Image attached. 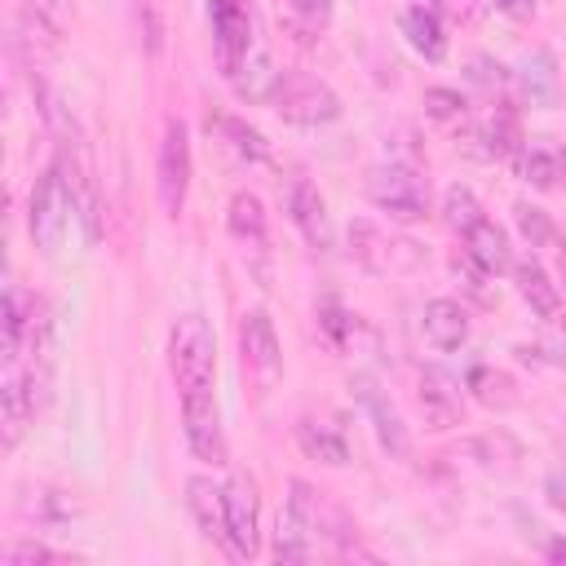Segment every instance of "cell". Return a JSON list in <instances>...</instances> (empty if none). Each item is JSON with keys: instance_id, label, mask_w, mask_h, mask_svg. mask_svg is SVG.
Instances as JSON below:
<instances>
[{"instance_id": "22", "label": "cell", "mask_w": 566, "mask_h": 566, "mask_svg": "<svg viewBox=\"0 0 566 566\" xmlns=\"http://www.w3.org/2000/svg\"><path fill=\"white\" fill-rule=\"evenodd\" d=\"M513 279H517V292L522 301L539 314V318H562V287L548 279V270L526 256V261H513Z\"/></svg>"}, {"instance_id": "32", "label": "cell", "mask_w": 566, "mask_h": 566, "mask_svg": "<svg viewBox=\"0 0 566 566\" xmlns=\"http://www.w3.org/2000/svg\"><path fill=\"white\" fill-rule=\"evenodd\" d=\"M522 358L566 367V318H544V336L535 345H522Z\"/></svg>"}, {"instance_id": "8", "label": "cell", "mask_w": 566, "mask_h": 566, "mask_svg": "<svg viewBox=\"0 0 566 566\" xmlns=\"http://www.w3.org/2000/svg\"><path fill=\"white\" fill-rule=\"evenodd\" d=\"M318 535V495L305 478L287 482V504L279 513V531H274V557L279 562H305Z\"/></svg>"}, {"instance_id": "31", "label": "cell", "mask_w": 566, "mask_h": 566, "mask_svg": "<svg viewBox=\"0 0 566 566\" xmlns=\"http://www.w3.org/2000/svg\"><path fill=\"white\" fill-rule=\"evenodd\" d=\"M318 327H323V336H327L332 349H349L358 340V327L363 323H358V314H349L336 301H327V305H318Z\"/></svg>"}, {"instance_id": "40", "label": "cell", "mask_w": 566, "mask_h": 566, "mask_svg": "<svg viewBox=\"0 0 566 566\" xmlns=\"http://www.w3.org/2000/svg\"><path fill=\"white\" fill-rule=\"evenodd\" d=\"M544 495H548V504H553L557 513H566V469H553V473H548Z\"/></svg>"}, {"instance_id": "38", "label": "cell", "mask_w": 566, "mask_h": 566, "mask_svg": "<svg viewBox=\"0 0 566 566\" xmlns=\"http://www.w3.org/2000/svg\"><path fill=\"white\" fill-rule=\"evenodd\" d=\"M40 562H62L53 548L35 544V539H22V544H9L4 548V566H40Z\"/></svg>"}, {"instance_id": "16", "label": "cell", "mask_w": 566, "mask_h": 566, "mask_svg": "<svg viewBox=\"0 0 566 566\" xmlns=\"http://www.w3.org/2000/svg\"><path fill=\"white\" fill-rule=\"evenodd\" d=\"M349 389H354V398L363 402V411L371 416L380 447H385L389 455H407V451H411V442H407V424H402V416L394 411V402L376 389V380H371V376H354Z\"/></svg>"}, {"instance_id": "6", "label": "cell", "mask_w": 566, "mask_h": 566, "mask_svg": "<svg viewBox=\"0 0 566 566\" xmlns=\"http://www.w3.org/2000/svg\"><path fill=\"white\" fill-rule=\"evenodd\" d=\"M66 212H75L71 203V190L62 181L57 168H44L31 186V208H27V226H31V239L44 256H53L62 248V234H66Z\"/></svg>"}, {"instance_id": "9", "label": "cell", "mask_w": 566, "mask_h": 566, "mask_svg": "<svg viewBox=\"0 0 566 566\" xmlns=\"http://www.w3.org/2000/svg\"><path fill=\"white\" fill-rule=\"evenodd\" d=\"M155 190H159V208L168 217H181L186 190H190V133H186L181 119H168L164 124L159 164H155Z\"/></svg>"}, {"instance_id": "18", "label": "cell", "mask_w": 566, "mask_h": 566, "mask_svg": "<svg viewBox=\"0 0 566 566\" xmlns=\"http://www.w3.org/2000/svg\"><path fill=\"white\" fill-rule=\"evenodd\" d=\"M420 327H424V340L433 349L451 354V349H460L469 340V310L460 301H451V296H433L424 305V314H420Z\"/></svg>"}, {"instance_id": "34", "label": "cell", "mask_w": 566, "mask_h": 566, "mask_svg": "<svg viewBox=\"0 0 566 566\" xmlns=\"http://www.w3.org/2000/svg\"><path fill=\"white\" fill-rule=\"evenodd\" d=\"M442 217H447V226L451 230H469L478 217H482V208H478V195L469 190V186H451L447 190V199H442Z\"/></svg>"}, {"instance_id": "29", "label": "cell", "mask_w": 566, "mask_h": 566, "mask_svg": "<svg viewBox=\"0 0 566 566\" xmlns=\"http://www.w3.org/2000/svg\"><path fill=\"white\" fill-rule=\"evenodd\" d=\"M420 106H424V115H429L433 124H442V128H464V119H469V102H464L455 88H424Z\"/></svg>"}, {"instance_id": "33", "label": "cell", "mask_w": 566, "mask_h": 566, "mask_svg": "<svg viewBox=\"0 0 566 566\" xmlns=\"http://www.w3.org/2000/svg\"><path fill=\"white\" fill-rule=\"evenodd\" d=\"M469 389L478 394V402L486 407H509L513 402V380L504 371H491V367H473L469 371Z\"/></svg>"}, {"instance_id": "4", "label": "cell", "mask_w": 566, "mask_h": 566, "mask_svg": "<svg viewBox=\"0 0 566 566\" xmlns=\"http://www.w3.org/2000/svg\"><path fill=\"white\" fill-rule=\"evenodd\" d=\"M270 102H274L279 119L296 124V128H318V124L340 119V97L310 71H283Z\"/></svg>"}, {"instance_id": "11", "label": "cell", "mask_w": 566, "mask_h": 566, "mask_svg": "<svg viewBox=\"0 0 566 566\" xmlns=\"http://www.w3.org/2000/svg\"><path fill=\"white\" fill-rule=\"evenodd\" d=\"M181 424H186V442H190V451H195L203 464H226V460H230V451H226V433H221V411H217L212 389H208V394H186V398H181Z\"/></svg>"}, {"instance_id": "27", "label": "cell", "mask_w": 566, "mask_h": 566, "mask_svg": "<svg viewBox=\"0 0 566 566\" xmlns=\"http://www.w3.org/2000/svg\"><path fill=\"white\" fill-rule=\"evenodd\" d=\"M226 226H230V234H234L239 243L265 248V208H261V199H256L252 190H234L230 212H226Z\"/></svg>"}, {"instance_id": "43", "label": "cell", "mask_w": 566, "mask_h": 566, "mask_svg": "<svg viewBox=\"0 0 566 566\" xmlns=\"http://www.w3.org/2000/svg\"><path fill=\"white\" fill-rule=\"evenodd\" d=\"M557 279H562V287H566V243H557Z\"/></svg>"}, {"instance_id": "15", "label": "cell", "mask_w": 566, "mask_h": 566, "mask_svg": "<svg viewBox=\"0 0 566 566\" xmlns=\"http://www.w3.org/2000/svg\"><path fill=\"white\" fill-rule=\"evenodd\" d=\"M62 27H66V9L57 0H27L18 9V49H27V57L35 62V53H49L57 49L62 40Z\"/></svg>"}, {"instance_id": "41", "label": "cell", "mask_w": 566, "mask_h": 566, "mask_svg": "<svg viewBox=\"0 0 566 566\" xmlns=\"http://www.w3.org/2000/svg\"><path fill=\"white\" fill-rule=\"evenodd\" d=\"M500 13H509V18H531L535 9H539V0H491Z\"/></svg>"}, {"instance_id": "42", "label": "cell", "mask_w": 566, "mask_h": 566, "mask_svg": "<svg viewBox=\"0 0 566 566\" xmlns=\"http://www.w3.org/2000/svg\"><path fill=\"white\" fill-rule=\"evenodd\" d=\"M544 557H548V562H566V535L544 539Z\"/></svg>"}, {"instance_id": "23", "label": "cell", "mask_w": 566, "mask_h": 566, "mask_svg": "<svg viewBox=\"0 0 566 566\" xmlns=\"http://www.w3.org/2000/svg\"><path fill=\"white\" fill-rule=\"evenodd\" d=\"M473 142H482L473 155L482 159H517L522 155V124L509 106H495V115L473 133Z\"/></svg>"}, {"instance_id": "17", "label": "cell", "mask_w": 566, "mask_h": 566, "mask_svg": "<svg viewBox=\"0 0 566 566\" xmlns=\"http://www.w3.org/2000/svg\"><path fill=\"white\" fill-rule=\"evenodd\" d=\"M420 416L429 429H455L464 420V398H460V385L438 371V367H424L420 371Z\"/></svg>"}, {"instance_id": "24", "label": "cell", "mask_w": 566, "mask_h": 566, "mask_svg": "<svg viewBox=\"0 0 566 566\" xmlns=\"http://www.w3.org/2000/svg\"><path fill=\"white\" fill-rule=\"evenodd\" d=\"M517 88H522V102L553 106V97H557V66H553L548 49H535V53H526L517 62Z\"/></svg>"}, {"instance_id": "39", "label": "cell", "mask_w": 566, "mask_h": 566, "mask_svg": "<svg viewBox=\"0 0 566 566\" xmlns=\"http://www.w3.org/2000/svg\"><path fill=\"white\" fill-rule=\"evenodd\" d=\"M469 80L482 84V88H500V84H504V66L491 62V57H473V62H469Z\"/></svg>"}, {"instance_id": "3", "label": "cell", "mask_w": 566, "mask_h": 566, "mask_svg": "<svg viewBox=\"0 0 566 566\" xmlns=\"http://www.w3.org/2000/svg\"><path fill=\"white\" fill-rule=\"evenodd\" d=\"M367 199L389 217V221H420L429 212V181L411 164H376L367 168Z\"/></svg>"}, {"instance_id": "10", "label": "cell", "mask_w": 566, "mask_h": 566, "mask_svg": "<svg viewBox=\"0 0 566 566\" xmlns=\"http://www.w3.org/2000/svg\"><path fill=\"white\" fill-rule=\"evenodd\" d=\"M256 486L248 473H234L226 482V553L234 562H252L261 548V531H256Z\"/></svg>"}, {"instance_id": "20", "label": "cell", "mask_w": 566, "mask_h": 566, "mask_svg": "<svg viewBox=\"0 0 566 566\" xmlns=\"http://www.w3.org/2000/svg\"><path fill=\"white\" fill-rule=\"evenodd\" d=\"M186 509L208 539L226 544V486H217L212 478H190L186 482Z\"/></svg>"}, {"instance_id": "35", "label": "cell", "mask_w": 566, "mask_h": 566, "mask_svg": "<svg viewBox=\"0 0 566 566\" xmlns=\"http://www.w3.org/2000/svg\"><path fill=\"white\" fill-rule=\"evenodd\" d=\"M513 221H517V230H522V239H526L531 248H548V243L557 239L548 212L535 208V203H517V208H513Z\"/></svg>"}, {"instance_id": "36", "label": "cell", "mask_w": 566, "mask_h": 566, "mask_svg": "<svg viewBox=\"0 0 566 566\" xmlns=\"http://www.w3.org/2000/svg\"><path fill=\"white\" fill-rule=\"evenodd\" d=\"M287 22L301 31H323L332 22V0H287Z\"/></svg>"}, {"instance_id": "19", "label": "cell", "mask_w": 566, "mask_h": 566, "mask_svg": "<svg viewBox=\"0 0 566 566\" xmlns=\"http://www.w3.org/2000/svg\"><path fill=\"white\" fill-rule=\"evenodd\" d=\"M464 256H469L473 265H482L486 274H504V270H513L509 234H504L491 217H478V221L464 230Z\"/></svg>"}, {"instance_id": "14", "label": "cell", "mask_w": 566, "mask_h": 566, "mask_svg": "<svg viewBox=\"0 0 566 566\" xmlns=\"http://www.w3.org/2000/svg\"><path fill=\"white\" fill-rule=\"evenodd\" d=\"M35 416V380L31 371L18 363H4V380H0V420H4V447H18V438L27 433Z\"/></svg>"}, {"instance_id": "7", "label": "cell", "mask_w": 566, "mask_h": 566, "mask_svg": "<svg viewBox=\"0 0 566 566\" xmlns=\"http://www.w3.org/2000/svg\"><path fill=\"white\" fill-rule=\"evenodd\" d=\"M349 252H354V261H358L363 270H371V274H411V270L424 265V248H420V243L394 239V234H385V230L371 226V221H354V226H349Z\"/></svg>"}, {"instance_id": "1", "label": "cell", "mask_w": 566, "mask_h": 566, "mask_svg": "<svg viewBox=\"0 0 566 566\" xmlns=\"http://www.w3.org/2000/svg\"><path fill=\"white\" fill-rule=\"evenodd\" d=\"M44 115L57 124V159H53V168L62 172V181H66V190H71L75 217L84 221V239L97 243V239H102V195H97V177H93L88 146H84L80 128L66 124L53 106H44Z\"/></svg>"}, {"instance_id": "37", "label": "cell", "mask_w": 566, "mask_h": 566, "mask_svg": "<svg viewBox=\"0 0 566 566\" xmlns=\"http://www.w3.org/2000/svg\"><path fill=\"white\" fill-rule=\"evenodd\" d=\"M137 27H142V44L150 57L164 53V18H159V0H137Z\"/></svg>"}, {"instance_id": "28", "label": "cell", "mask_w": 566, "mask_h": 566, "mask_svg": "<svg viewBox=\"0 0 566 566\" xmlns=\"http://www.w3.org/2000/svg\"><path fill=\"white\" fill-rule=\"evenodd\" d=\"M279 75H283V71H274L270 53L256 44V49L248 53V62L239 66V75H234V88H239V97H248V102H270V97H274V84H279Z\"/></svg>"}, {"instance_id": "2", "label": "cell", "mask_w": 566, "mask_h": 566, "mask_svg": "<svg viewBox=\"0 0 566 566\" xmlns=\"http://www.w3.org/2000/svg\"><path fill=\"white\" fill-rule=\"evenodd\" d=\"M168 371L177 380V394H208L217 376V345L203 314H181L168 332Z\"/></svg>"}, {"instance_id": "30", "label": "cell", "mask_w": 566, "mask_h": 566, "mask_svg": "<svg viewBox=\"0 0 566 566\" xmlns=\"http://www.w3.org/2000/svg\"><path fill=\"white\" fill-rule=\"evenodd\" d=\"M517 177L522 181H531L535 190H553L557 186V177H562V155H548V150H539V146H522V155H517Z\"/></svg>"}, {"instance_id": "12", "label": "cell", "mask_w": 566, "mask_h": 566, "mask_svg": "<svg viewBox=\"0 0 566 566\" xmlns=\"http://www.w3.org/2000/svg\"><path fill=\"white\" fill-rule=\"evenodd\" d=\"M239 345H243V363L256 371L261 385H274L283 371V349H279V332L274 318L265 310H248L243 327H239Z\"/></svg>"}, {"instance_id": "21", "label": "cell", "mask_w": 566, "mask_h": 566, "mask_svg": "<svg viewBox=\"0 0 566 566\" xmlns=\"http://www.w3.org/2000/svg\"><path fill=\"white\" fill-rule=\"evenodd\" d=\"M398 27L407 35V44L424 57V62H442L447 57V31H442V18L429 9V4H411L398 13Z\"/></svg>"}, {"instance_id": "25", "label": "cell", "mask_w": 566, "mask_h": 566, "mask_svg": "<svg viewBox=\"0 0 566 566\" xmlns=\"http://www.w3.org/2000/svg\"><path fill=\"white\" fill-rule=\"evenodd\" d=\"M296 442L310 460H323V464H345L349 460V442L336 424L327 420H314V416H301L296 420Z\"/></svg>"}, {"instance_id": "5", "label": "cell", "mask_w": 566, "mask_h": 566, "mask_svg": "<svg viewBox=\"0 0 566 566\" xmlns=\"http://www.w3.org/2000/svg\"><path fill=\"white\" fill-rule=\"evenodd\" d=\"M208 18H212V44H217V66L226 80L239 75V66L248 62V53L256 49V18H252V0H208Z\"/></svg>"}, {"instance_id": "13", "label": "cell", "mask_w": 566, "mask_h": 566, "mask_svg": "<svg viewBox=\"0 0 566 566\" xmlns=\"http://www.w3.org/2000/svg\"><path fill=\"white\" fill-rule=\"evenodd\" d=\"M283 203H287V217H292V226L301 230V239H305L314 252H327V248H332V217H327V203H323L318 186L305 181V177H296V181L287 186Z\"/></svg>"}, {"instance_id": "26", "label": "cell", "mask_w": 566, "mask_h": 566, "mask_svg": "<svg viewBox=\"0 0 566 566\" xmlns=\"http://www.w3.org/2000/svg\"><path fill=\"white\" fill-rule=\"evenodd\" d=\"M217 128V137H221V146L234 155V159H243V164H265L270 159V146H265V137L252 128V124H243V119H234V115H212L208 119V133Z\"/></svg>"}]
</instances>
